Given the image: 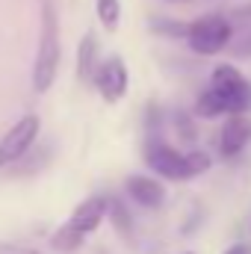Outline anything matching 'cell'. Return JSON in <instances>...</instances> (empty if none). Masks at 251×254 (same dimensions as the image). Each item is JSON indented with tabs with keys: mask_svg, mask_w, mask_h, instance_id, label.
Listing matches in <instances>:
<instances>
[{
	"mask_svg": "<svg viewBox=\"0 0 251 254\" xmlns=\"http://www.w3.org/2000/svg\"><path fill=\"white\" fill-rule=\"evenodd\" d=\"M57 68H60V24H57L51 0H45L42 42H39V54H36V65H33V89L36 92H48L54 86Z\"/></svg>",
	"mask_w": 251,
	"mask_h": 254,
	"instance_id": "6da1fadb",
	"label": "cell"
},
{
	"mask_svg": "<svg viewBox=\"0 0 251 254\" xmlns=\"http://www.w3.org/2000/svg\"><path fill=\"white\" fill-rule=\"evenodd\" d=\"M187 39L195 54H219L231 42V24L219 15H207V18L189 24Z\"/></svg>",
	"mask_w": 251,
	"mask_h": 254,
	"instance_id": "7a4b0ae2",
	"label": "cell"
},
{
	"mask_svg": "<svg viewBox=\"0 0 251 254\" xmlns=\"http://www.w3.org/2000/svg\"><path fill=\"white\" fill-rule=\"evenodd\" d=\"M145 163H148L157 175H163V178H169V181H189V178H195L187 154H178L175 148H169V145H163V142H148V148H145Z\"/></svg>",
	"mask_w": 251,
	"mask_h": 254,
	"instance_id": "3957f363",
	"label": "cell"
},
{
	"mask_svg": "<svg viewBox=\"0 0 251 254\" xmlns=\"http://www.w3.org/2000/svg\"><path fill=\"white\" fill-rule=\"evenodd\" d=\"M36 136H39V116H24L0 139V169L15 163L18 157H24L30 151V145L36 142Z\"/></svg>",
	"mask_w": 251,
	"mask_h": 254,
	"instance_id": "277c9868",
	"label": "cell"
},
{
	"mask_svg": "<svg viewBox=\"0 0 251 254\" xmlns=\"http://www.w3.org/2000/svg\"><path fill=\"white\" fill-rule=\"evenodd\" d=\"M213 86L228 92L231 98V116L251 113V83L234 68V65H219L213 71Z\"/></svg>",
	"mask_w": 251,
	"mask_h": 254,
	"instance_id": "5b68a950",
	"label": "cell"
},
{
	"mask_svg": "<svg viewBox=\"0 0 251 254\" xmlns=\"http://www.w3.org/2000/svg\"><path fill=\"white\" fill-rule=\"evenodd\" d=\"M95 86H98V92L107 98V104L122 101V98H125V92H127V68H125V63H122L119 57L107 60V63L98 68Z\"/></svg>",
	"mask_w": 251,
	"mask_h": 254,
	"instance_id": "8992f818",
	"label": "cell"
},
{
	"mask_svg": "<svg viewBox=\"0 0 251 254\" xmlns=\"http://www.w3.org/2000/svg\"><path fill=\"white\" fill-rule=\"evenodd\" d=\"M249 139H251V122L243 119V113H240V116H234L228 125L222 127V133H219V151H222V157L225 160L237 157L249 145Z\"/></svg>",
	"mask_w": 251,
	"mask_h": 254,
	"instance_id": "52a82bcc",
	"label": "cell"
},
{
	"mask_svg": "<svg viewBox=\"0 0 251 254\" xmlns=\"http://www.w3.org/2000/svg\"><path fill=\"white\" fill-rule=\"evenodd\" d=\"M110 210V198H101V195H92V198H86L77 210H74V216H71V228H77V231H83V234H89V231H95L101 222H104V213Z\"/></svg>",
	"mask_w": 251,
	"mask_h": 254,
	"instance_id": "ba28073f",
	"label": "cell"
},
{
	"mask_svg": "<svg viewBox=\"0 0 251 254\" xmlns=\"http://www.w3.org/2000/svg\"><path fill=\"white\" fill-rule=\"evenodd\" d=\"M127 195L142 207H160L166 201L163 184H157L154 178H130L127 181Z\"/></svg>",
	"mask_w": 251,
	"mask_h": 254,
	"instance_id": "9c48e42d",
	"label": "cell"
},
{
	"mask_svg": "<svg viewBox=\"0 0 251 254\" xmlns=\"http://www.w3.org/2000/svg\"><path fill=\"white\" fill-rule=\"evenodd\" d=\"M98 42L95 36H86L77 48V80L80 83H95L98 77Z\"/></svg>",
	"mask_w": 251,
	"mask_h": 254,
	"instance_id": "30bf717a",
	"label": "cell"
},
{
	"mask_svg": "<svg viewBox=\"0 0 251 254\" xmlns=\"http://www.w3.org/2000/svg\"><path fill=\"white\" fill-rule=\"evenodd\" d=\"M195 113H198V116H204V119H216V116L231 113V98H228V92H222L219 86H210V89L198 98Z\"/></svg>",
	"mask_w": 251,
	"mask_h": 254,
	"instance_id": "8fae6325",
	"label": "cell"
},
{
	"mask_svg": "<svg viewBox=\"0 0 251 254\" xmlns=\"http://www.w3.org/2000/svg\"><path fill=\"white\" fill-rule=\"evenodd\" d=\"M119 18H122V3L119 0H98V21L104 24L107 33L119 30Z\"/></svg>",
	"mask_w": 251,
	"mask_h": 254,
	"instance_id": "7c38bea8",
	"label": "cell"
},
{
	"mask_svg": "<svg viewBox=\"0 0 251 254\" xmlns=\"http://www.w3.org/2000/svg\"><path fill=\"white\" fill-rule=\"evenodd\" d=\"M80 243H83V231H77V228H71V225H65L63 231L54 237V246H57L60 252H74Z\"/></svg>",
	"mask_w": 251,
	"mask_h": 254,
	"instance_id": "4fadbf2b",
	"label": "cell"
},
{
	"mask_svg": "<svg viewBox=\"0 0 251 254\" xmlns=\"http://www.w3.org/2000/svg\"><path fill=\"white\" fill-rule=\"evenodd\" d=\"M234 54H240V57H246V54H249V57H251V33H246V36L234 45Z\"/></svg>",
	"mask_w": 251,
	"mask_h": 254,
	"instance_id": "5bb4252c",
	"label": "cell"
},
{
	"mask_svg": "<svg viewBox=\"0 0 251 254\" xmlns=\"http://www.w3.org/2000/svg\"><path fill=\"white\" fill-rule=\"evenodd\" d=\"M178 125H181V133H184V139L192 142L195 139V130H192V122H189L187 116H178Z\"/></svg>",
	"mask_w": 251,
	"mask_h": 254,
	"instance_id": "9a60e30c",
	"label": "cell"
},
{
	"mask_svg": "<svg viewBox=\"0 0 251 254\" xmlns=\"http://www.w3.org/2000/svg\"><path fill=\"white\" fill-rule=\"evenodd\" d=\"M228 254H246V249H243V246H237L234 252H228Z\"/></svg>",
	"mask_w": 251,
	"mask_h": 254,
	"instance_id": "2e32d148",
	"label": "cell"
}]
</instances>
